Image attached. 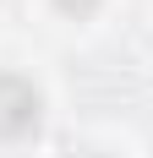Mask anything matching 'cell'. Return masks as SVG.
I'll use <instances>...</instances> for the list:
<instances>
[{"mask_svg": "<svg viewBox=\"0 0 153 158\" xmlns=\"http://www.w3.org/2000/svg\"><path fill=\"white\" fill-rule=\"evenodd\" d=\"M44 126V93L22 71H0V142H28Z\"/></svg>", "mask_w": 153, "mask_h": 158, "instance_id": "1", "label": "cell"}, {"mask_svg": "<svg viewBox=\"0 0 153 158\" xmlns=\"http://www.w3.org/2000/svg\"><path fill=\"white\" fill-rule=\"evenodd\" d=\"M49 6H55V11H60V16H71V22H88V16L98 11L104 0H49Z\"/></svg>", "mask_w": 153, "mask_h": 158, "instance_id": "2", "label": "cell"}, {"mask_svg": "<svg viewBox=\"0 0 153 158\" xmlns=\"http://www.w3.org/2000/svg\"><path fill=\"white\" fill-rule=\"evenodd\" d=\"M76 158H109V153H76Z\"/></svg>", "mask_w": 153, "mask_h": 158, "instance_id": "3", "label": "cell"}]
</instances>
